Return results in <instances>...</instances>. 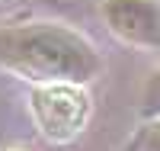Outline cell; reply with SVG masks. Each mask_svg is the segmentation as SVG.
<instances>
[{"label":"cell","instance_id":"cell-3","mask_svg":"<svg viewBox=\"0 0 160 151\" xmlns=\"http://www.w3.org/2000/svg\"><path fill=\"white\" fill-rule=\"evenodd\" d=\"M102 23L118 42L160 51V0H102Z\"/></svg>","mask_w":160,"mask_h":151},{"label":"cell","instance_id":"cell-1","mask_svg":"<svg viewBox=\"0 0 160 151\" xmlns=\"http://www.w3.org/2000/svg\"><path fill=\"white\" fill-rule=\"evenodd\" d=\"M0 67L29 84H77L99 77L102 58L93 42L64 23L0 26Z\"/></svg>","mask_w":160,"mask_h":151},{"label":"cell","instance_id":"cell-4","mask_svg":"<svg viewBox=\"0 0 160 151\" xmlns=\"http://www.w3.org/2000/svg\"><path fill=\"white\" fill-rule=\"evenodd\" d=\"M141 116L144 119H157L160 116V67L141 87Z\"/></svg>","mask_w":160,"mask_h":151},{"label":"cell","instance_id":"cell-2","mask_svg":"<svg viewBox=\"0 0 160 151\" xmlns=\"http://www.w3.org/2000/svg\"><path fill=\"white\" fill-rule=\"evenodd\" d=\"M29 113L38 135L51 145H71L87 132L93 103L77 84H35L29 90Z\"/></svg>","mask_w":160,"mask_h":151},{"label":"cell","instance_id":"cell-5","mask_svg":"<svg viewBox=\"0 0 160 151\" xmlns=\"http://www.w3.org/2000/svg\"><path fill=\"white\" fill-rule=\"evenodd\" d=\"M144 151H160V116L151 119L148 135H144Z\"/></svg>","mask_w":160,"mask_h":151},{"label":"cell","instance_id":"cell-6","mask_svg":"<svg viewBox=\"0 0 160 151\" xmlns=\"http://www.w3.org/2000/svg\"><path fill=\"white\" fill-rule=\"evenodd\" d=\"M13 151H19V148H13Z\"/></svg>","mask_w":160,"mask_h":151}]
</instances>
